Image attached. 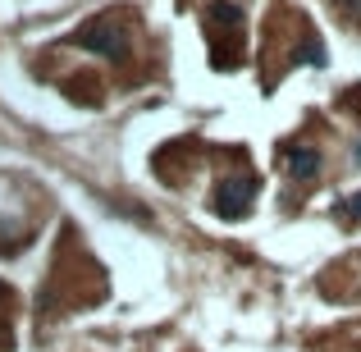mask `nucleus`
Instances as JSON below:
<instances>
[{
    "mask_svg": "<svg viewBox=\"0 0 361 352\" xmlns=\"http://www.w3.org/2000/svg\"><path fill=\"white\" fill-rule=\"evenodd\" d=\"M252 202H256V178H247V174L224 178V183L215 188V197H211V206H215L220 220H243V215L252 211Z\"/></svg>",
    "mask_w": 361,
    "mask_h": 352,
    "instance_id": "1",
    "label": "nucleus"
},
{
    "mask_svg": "<svg viewBox=\"0 0 361 352\" xmlns=\"http://www.w3.org/2000/svg\"><path fill=\"white\" fill-rule=\"evenodd\" d=\"M78 42L87 46L92 55H106V60H123V55H128V32H123L115 18H92L78 32Z\"/></svg>",
    "mask_w": 361,
    "mask_h": 352,
    "instance_id": "2",
    "label": "nucleus"
},
{
    "mask_svg": "<svg viewBox=\"0 0 361 352\" xmlns=\"http://www.w3.org/2000/svg\"><path fill=\"white\" fill-rule=\"evenodd\" d=\"M283 160H288V169H293L298 178H316V174H320V156H316L311 147H293Z\"/></svg>",
    "mask_w": 361,
    "mask_h": 352,
    "instance_id": "3",
    "label": "nucleus"
},
{
    "mask_svg": "<svg viewBox=\"0 0 361 352\" xmlns=\"http://www.w3.org/2000/svg\"><path fill=\"white\" fill-rule=\"evenodd\" d=\"M206 23H211V28H243V9L238 5H211Z\"/></svg>",
    "mask_w": 361,
    "mask_h": 352,
    "instance_id": "4",
    "label": "nucleus"
},
{
    "mask_svg": "<svg viewBox=\"0 0 361 352\" xmlns=\"http://www.w3.org/2000/svg\"><path fill=\"white\" fill-rule=\"evenodd\" d=\"M338 215H343L348 224H361V193H353L348 202H338Z\"/></svg>",
    "mask_w": 361,
    "mask_h": 352,
    "instance_id": "5",
    "label": "nucleus"
},
{
    "mask_svg": "<svg viewBox=\"0 0 361 352\" xmlns=\"http://www.w3.org/2000/svg\"><path fill=\"white\" fill-rule=\"evenodd\" d=\"M338 5H343L348 18H361V0H338Z\"/></svg>",
    "mask_w": 361,
    "mask_h": 352,
    "instance_id": "6",
    "label": "nucleus"
},
{
    "mask_svg": "<svg viewBox=\"0 0 361 352\" xmlns=\"http://www.w3.org/2000/svg\"><path fill=\"white\" fill-rule=\"evenodd\" d=\"M9 348V339H5V329H0V352H5Z\"/></svg>",
    "mask_w": 361,
    "mask_h": 352,
    "instance_id": "7",
    "label": "nucleus"
},
{
    "mask_svg": "<svg viewBox=\"0 0 361 352\" xmlns=\"http://www.w3.org/2000/svg\"><path fill=\"white\" fill-rule=\"evenodd\" d=\"M0 293H5V284H0Z\"/></svg>",
    "mask_w": 361,
    "mask_h": 352,
    "instance_id": "8",
    "label": "nucleus"
}]
</instances>
